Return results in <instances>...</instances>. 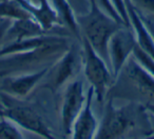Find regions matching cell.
I'll list each match as a JSON object with an SVG mask.
<instances>
[{
  "label": "cell",
  "instance_id": "cell-1",
  "mask_svg": "<svg viewBox=\"0 0 154 139\" xmlns=\"http://www.w3.org/2000/svg\"><path fill=\"white\" fill-rule=\"evenodd\" d=\"M151 134L149 114L143 104L130 101L117 107L107 98L94 139H143Z\"/></svg>",
  "mask_w": 154,
  "mask_h": 139
},
{
  "label": "cell",
  "instance_id": "cell-2",
  "mask_svg": "<svg viewBox=\"0 0 154 139\" xmlns=\"http://www.w3.org/2000/svg\"><path fill=\"white\" fill-rule=\"evenodd\" d=\"M70 40L63 35H54L47 43L21 53L0 57V78L31 73L51 66L70 47Z\"/></svg>",
  "mask_w": 154,
  "mask_h": 139
},
{
  "label": "cell",
  "instance_id": "cell-3",
  "mask_svg": "<svg viewBox=\"0 0 154 139\" xmlns=\"http://www.w3.org/2000/svg\"><path fill=\"white\" fill-rule=\"evenodd\" d=\"M107 98H124L143 105L154 104V77L132 55L114 79Z\"/></svg>",
  "mask_w": 154,
  "mask_h": 139
},
{
  "label": "cell",
  "instance_id": "cell-4",
  "mask_svg": "<svg viewBox=\"0 0 154 139\" xmlns=\"http://www.w3.org/2000/svg\"><path fill=\"white\" fill-rule=\"evenodd\" d=\"M89 1H90L89 11L86 14L76 16L80 36L85 37L90 42L93 49L109 64V58H108L109 40L116 31L124 28L125 26L103 12L96 2V0H89Z\"/></svg>",
  "mask_w": 154,
  "mask_h": 139
},
{
  "label": "cell",
  "instance_id": "cell-5",
  "mask_svg": "<svg viewBox=\"0 0 154 139\" xmlns=\"http://www.w3.org/2000/svg\"><path fill=\"white\" fill-rule=\"evenodd\" d=\"M0 117L16 123L20 128L45 139H57L51 132L40 114L28 102L0 91Z\"/></svg>",
  "mask_w": 154,
  "mask_h": 139
},
{
  "label": "cell",
  "instance_id": "cell-6",
  "mask_svg": "<svg viewBox=\"0 0 154 139\" xmlns=\"http://www.w3.org/2000/svg\"><path fill=\"white\" fill-rule=\"evenodd\" d=\"M80 41L82 47V71L94 91V97L99 103H103L114 82L111 68L85 37H82Z\"/></svg>",
  "mask_w": 154,
  "mask_h": 139
},
{
  "label": "cell",
  "instance_id": "cell-7",
  "mask_svg": "<svg viewBox=\"0 0 154 139\" xmlns=\"http://www.w3.org/2000/svg\"><path fill=\"white\" fill-rule=\"evenodd\" d=\"M82 70V47L77 44H70L66 52L48 70L40 89H47L52 94H56L69 82L73 81L77 74Z\"/></svg>",
  "mask_w": 154,
  "mask_h": 139
},
{
  "label": "cell",
  "instance_id": "cell-8",
  "mask_svg": "<svg viewBox=\"0 0 154 139\" xmlns=\"http://www.w3.org/2000/svg\"><path fill=\"white\" fill-rule=\"evenodd\" d=\"M62 96L60 120L61 128L66 136H70L75 120L79 116L87 101V93L82 80L74 79L64 86Z\"/></svg>",
  "mask_w": 154,
  "mask_h": 139
},
{
  "label": "cell",
  "instance_id": "cell-9",
  "mask_svg": "<svg viewBox=\"0 0 154 139\" xmlns=\"http://www.w3.org/2000/svg\"><path fill=\"white\" fill-rule=\"evenodd\" d=\"M136 45L134 34L131 28L124 26L112 35L108 43V58L114 79L117 77L129 58L133 55Z\"/></svg>",
  "mask_w": 154,
  "mask_h": 139
},
{
  "label": "cell",
  "instance_id": "cell-10",
  "mask_svg": "<svg viewBox=\"0 0 154 139\" xmlns=\"http://www.w3.org/2000/svg\"><path fill=\"white\" fill-rule=\"evenodd\" d=\"M50 66L31 73L18 74L2 77L0 91L19 99H24L42 81Z\"/></svg>",
  "mask_w": 154,
  "mask_h": 139
},
{
  "label": "cell",
  "instance_id": "cell-11",
  "mask_svg": "<svg viewBox=\"0 0 154 139\" xmlns=\"http://www.w3.org/2000/svg\"><path fill=\"white\" fill-rule=\"evenodd\" d=\"M94 98V91L90 86L87 92V101L84 110L72 126L71 139H94L99 123L93 112L92 104Z\"/></svg>",
  "mask_w": 154,
  "mask_h": 139
},
{
  "label": "cell",
  "instance_id": "cell-12",
  "mask_svg": "<svg viewBox=\"0 0 154 139\" xmlns=\"http://www.w3.org/2000/svg\"><path fill=\"white\" fill-rule=\"evenodd\" d=\"M20 3L22 8L34 18L45 32L52 35H59L53 33V30L59 24L57 14H56L54 8L52 7L50 0H43L42 2L36 5L30 0H16ZM64 36V35H63Z\"/></svg>",
  "mask_w": 154,
  "mask_h": 139
},
{
  "label": "cell",
  "instance_id": "cell-13",
  "mask_svg": "<svg viewBox=\"0 0 154 139\" xmlns=\"http://www.w3.org/2000/svg\"><path fill=\"white\" fill-rule=\"evenodd\" d=\"M125 5L137 47L154 60V41L149 30L147 29L137 10L130 2V0H125Z\"/></svg>",
  "mask_w": 154,
  "mask_h": 139
},
{
  "label": "cell",
  "instance_id": "cell-14",
  "mask_svg": "<svg viewBox=\"0 0 154 139\" xmlns=\"http://www.w3.org/2000/svg\"><path fill=\"white\" fill-rule=\"evenodd\" d=\"M42 35H52L45 32L42 26L33 18H26V19L13 20L10 26L9 30L5 37V42L11 43L15 41H19L22 39L32 38V37L42 36Z\"/></svg>",
  "mask_w": 154,
  "mask_h": 139
},
{
  "label": "cell",
  "instance_id": "cell-15",
  "mask_svg": "<svg viewBox=\"0 0 154 139\" xmlns=\"http://www.w3.org/2000/svg\"><path fill=\"white\" fill-rule=\"evenodd\" d=\"M50 2L57 14L60 26L68 28L73 35H75L77 38L82 39L79 28L77 24L76 15L71 8L70 3L68 2V0H50Z\"/></svg>",
  "mask_w": 154,
  "mask_h": 139
},
{
  "label": "cell",
  "instance_id": "cell-16",
  "mask_svg": "<svg viewBox=\"0 0 154 139\" xmlns=\"http://www.w3.org/2000/svg\"><path fill=\"white\" fill-rule=\"evenodd\" d=\"M0 17L8 18L11 20H18L32 18V16L16 0H1L0 1Z\"/></svg>",
  "mask_w": 154,
  "mask_h": 139
},
{
  "label": "cell",
  "instance_id": "cell-17",
  "mask_svg": "<svg viewBox=\"0 0 154 139\" xmlns=\"http://www.w3.org/2000/svg\"><path fill=\"white\" fill-rule=\"evenodd\" d=\"M0 139H26L20 128L13 121L0 117Z\"/></svg>",
  "mask_w": 154,
  "mask_h": 139
},
{
  "label": "cell",
  "instance_id": "cell-18",
  "mask_svg": "<svg viewBox=\"0 0 154 139\" xmlns=\"http://www.w3.org/2000/svg\"><path fill=\"white\" fill-rule=\"evenodd\" d=\"M133 56L134 58L143 66V68L151 74L154 77V60L150 57L149 55L143 52L136 45V47L134 49V52H133Z\"/></svg>",
  "mask_w": 154,
  "mask_h": 139
},
{
  "label": "cell",
  "instance_id": "cell-19",
  "mask_svg": "<svg viewBox=\"0 0 154 139\" xmlns=\"http://www.w3.org/2000/svg\"><path fill=\"white\" fill-rule=\"evenodd\" d=\"M130 2L143 15H154V0H130Z\"/></svg>",
  "mask_w": 154,
  "mask_h": 139
},
{
  "label": "cell",
  "instance_id": "cell-20",
  "mask_svg": "<svg viewBox=\"0 0 154 139\" xmlns=\"http://www.w3.org/2000/svg\"><path fill=\"white\" fill-rule=\"evenodd\" d=\"M96 2L98 3V5L100 7V9L103 10V12H106V13H107L109 16H111L113 19H115L116 21H118L119 23L124 24V26H126V24L124 23L122 18H120L119 15H118L117 11H116L115 8H114L111 0H96ZM127 28H128V26H127Z\"/></svg>",
  "mask_w": 154,
  "mask_h": 139
},
{
  "label": "cell",
  "instance_id": "cell-21",
  "mask_svg": "<svg viewBox=\"0 0 154 139\" xmlns=\"http://www.w3.org/2000/svg\"><path fill=\"white\" fill-rule=\"evenodd\" d=\"M71 8L74 11L75 15H82L86 14L90 9V1L89 0H68Z\"/></svg>",
  "mask_w": 154,
  "mask_h": 139
},
{
  "label": "cell",
  "instance_id": "cell-22",
  "mask_svg": "<svg viewBox=\"0 0 154 139\" xmlns=\"http://www.w3.org/2000/svg\"><path fill=\"white\" fill-rule=\"evenodd\" d=\"M112 3H113L114 8L117 11L119 17L122 18V20L124 21V23L126 24V26L131 28L130 26V21H129V16L127 13L126 5H125V0H111Z\"/></svg>",
  "mask_w": 154,
  "mask_h": 139
},
{
  "label": "cell",
  "instance_id": "cell-23",
  "mask_svg": "<svg viewBox=\"0 0 154 139\" xmlns=\"http://www.w3.org/2000/svg\"><path fill=\"white\" fill-rule=\"evenodd\" d=\"M12 21H13V20L0 17V47L3 45L5 34H7V31L9 30L10 26H11Z\"/></svg>",
  "mask_w": 154,
  "mask_h": 139
},
{
  "label": "cell",
  "instance_id": "cell-24",
  "mask_svg": "<svg viewBox=\"0 0 154 139\" xmlns=\"http://www.w3.org/2000/svg\"><path fill=\"white\" fill-rule=\"evenodd\" d=\"M138 12V11H137ZM139 13V12H138ZM139 15H140V17H141V19L143 20V22H145V24H146V26H147V29L149 30V32H150V34H151V36H152V38H153V41H154V23H152L151 21H150L148 18H146L143 15H141L140 13H139Z\"/></svg>",
  "mask_w": 154,
  "mask_h": 139
},
{
  "label": "cell",
  "instance_id": "cell-25",
  "mask_svg": "<svg viewBox=\"0 0 154 139\" xmlns=\"http://www.w3.org/2000/svg\"><path fill=\"white\" fill-rule=\"evenodd\" d=\"M143 107H145L146 111H147L148 113L154 116V104L153 103H147V104H145Z\"/></svg>",
  "mask_w": 154,
  "mask_h": 139
},
{
  "label": "cell",
  "instance_id": "cell-26",
  "mask_svg": "<svg viewBox=\"0 0 154 139\" xmlns=\"http://www.w3.org/2000/svg\"><path fill=\"white\" fill-rule=\"evenodd\" d=\"M149 118H150V122H151V126H152V134L154 135V116L149 114Z\"/></svg>",
  "mask_w": 154,
  "mask_h": 139
},
{
  "label": "cell",
  "instance_id": "cell-27",
  "mask_svg": "<svg viewBox=\"0 0 154 139\" xmlns=\"http://www.w3.org/2000/svg\"><path fill=\"white\" fill-rule=\"evenodd\" d=\"M141 15H143V14H141ZM143 16H145L146 18H148V19H149L150 21L152 22V23H154V15H151V16H146V15H143Z\"/></svg>",
  "mask_w": 154,
  "mask_h": 139
},
{
  "label": "cell",
  "instance_id": "cell-28",
  "mask_svg": "<svg viewBox=\"0 0 154 139\" xmlns=\"http://www.w3.org/2000/svg\"><path fill=\"white\" fill-rule=\"evenodd\" d=\"M30 1H32V2L36 3V5H39V3H41L43 1V0H30Z\"/></svg>",
  "mask_w": 154,
  "mask_h": 139
}]
</instances>
